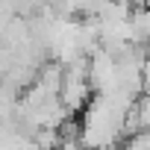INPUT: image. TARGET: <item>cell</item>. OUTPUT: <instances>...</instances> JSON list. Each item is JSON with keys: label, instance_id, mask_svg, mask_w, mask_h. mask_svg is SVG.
Masks as SVG:
<instances>
[{"label": "cell", "instance_id": "2", "mask_svg": "<svg viewBox=\"0 0 150 150\" xmlns=\"http://www.w3.org/2000/svg\"><path fill=\"white\" fill-rule=\"evenodd\" d=\"M144 94H150V59L144 62Z\"/></svg>", "mask_w": 150, "mask_h": 150}, {"label": "cell", "instance_id": "1", "mask_svg": "<svg viewBox=\"0 0 150 150\" xmlns=\"http://www.w3.org/2000/svg\"><path fill=\"white\" fill-rule=\"evenodd\" d=\"M121 150H150V129H141L135 135H127L121 141Z\"/></svg>", "mask_w": 150, "mask_h": 150}, {"label": "cell", "instance_id": "3", "mask_svg": "<svg viewBox=\"0 0 150 150\" xmlns=\"http://www.w3.org/2000/svg\"><path fill=\"white\" fill-rule=\"evenodd\" d=\"M109 150H121V144H118V147H109Z\"/></svg>", "mask_w": 150, "mask_h": 150}]
</instances>
